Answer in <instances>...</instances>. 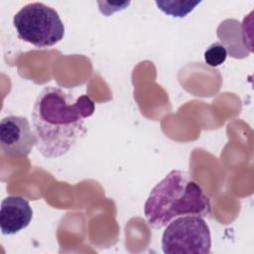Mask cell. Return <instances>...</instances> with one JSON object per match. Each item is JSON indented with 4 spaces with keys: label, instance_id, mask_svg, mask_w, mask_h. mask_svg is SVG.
<instances>
[{
    "label": "cell",
    "instance_id": "cell-1",
    "mask_svg": "<svg viewBox=\"0 0 254 254\" xmlns=\"http://www.w3.org/2000/svg\"><path fill=\"white\" fill-rule=\"evenodd\" d=\"M94 110V101L86 94L75 97L59 86H45L31 113L37 150L48 159L65 155L84 133V120Z\"/></svg>",
    "mask_w": 254,
    "mask_h": 254
},
{
    "label": "cell",
    "instance_id": "cell-2",
    "mask_svg": "<svg viewBox=\"0 0 254 254\" xmlns=\"http://www.w3.org/2000/svg\"><path fill=\"white\" fill-rule=\"evenodd\" d=\"M210 199L193 178L185 171L172 170L151 190L144 204L148 223L155 228L167 226L185 215L206 217Z\"/></svg>",
    "mask_w": 254,
    "mask_h": 254
},
{
    "label": "cell",
    "instance_id": "cell-3",
    "mask_svg": "<svg viewBox=\"0 0 254 254\" xmlns=\"http://www.w3.org/2000/svg\"><path fill=\"white\" fill-rule=\"evenodd\" d=\"M19 39L37 48L52 47L64 36V25L52 7L34 2L23 6L13 18Z\"/></svg>",
    "mask_w": 254,
    "mask_h": 254
},
{
    "label": "cell",
    "instance_id": "cell-4",
    "mask_svg": "<svg viewBox=\"0 0 254 254\" xmlns=\"http://www.w3.org/2000/svg\"><path fill=\"white\" fill-rule=\"evenodd\" d=\"M211 236L207 223L200 216L185 215L172 220L162 236L165 254H208Z\"/></svg>",
    "mask_w": 254,
    "mask_h": 254
},
{
    "label": "cell",
    "instance_id": "cell-5",
    "mask_svg": "<svg viewBox=\"0 0 254 254\" xmlns=\"http://www.w3.org/2000/svg\"><path fill=\"white\" fill-rule=\"evenodd\" d=\"M36 144V136L26 117L9 115L1 120L0 147L3 153L12 156H27Z\"/></svg>",
    "mask_w": 254,
    "mask_h": 254
},
{
    "label": "cell",
    "instance_id": "cell-6",
    "mask_svg": "<svg viewBox=\"0 0 254 254\" xmlns=\"http://www.w3.org/2000/svg\"><path fill=\"white\" fill-rule=\"evenodd\" d=\"M33 217L29 201L21 195H8L1 202L0 228L4 235H13L26 228Z\"/></svg>",
    "mask_w": 254,
    "mask_h": 254
},
{
    "label": "cell",
    "instance_id": "cell-7",
    "mask_svg": "<svg viewBox=\"0 0 254 254\" xmlns=\"http://www.w3.org/2000/svg\"><path fill=\"white\" fill-rule=\"evenodd\" d=\"M157 7L163 11L164 13L171 15L173 17H185L186 15H188L190 12H191L193 10V8L198 5L200 3V1H170V3L176 8L170 7L168 5H166L163 1H156L155 2Z\"/></svg>",
    "mask_w": 254,
    "mask_h": 254
},
{
    "label": "cell",
    "instance_id": "cell-8",
    "mask_svg": "<svg viewBox=\"0 0 254 254\" xmlns=\"http://www.w3.org/2000/svg\"><path fill=\"white\" fill-rule=\"evenodd\" d=\"M203 58L207 65L212 67L218 66L222 64L227 58L226 47L219 42H215L205 50Z\"/></svg>",
    "mask_w": 254,
    "mask_h": 254
}]
</instances>
